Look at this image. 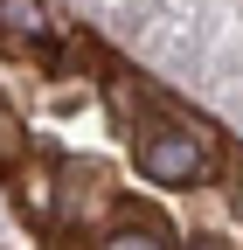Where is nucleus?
<instances>
[{
  "instance_id": "nucleus-1",
  "label": "nucleus",
  "mask_w": 243,
  "mask_h": 250,
  "mask_svg": "<svg viewBox=\"0 0 243 250\" xmlns=\"http://www.w3.org/2000/svg\"><path fill=\"white\" fill-rule=\"evenodd\" d=\"M132 160H139V174L153 188H202L216 174V160H223V139L202 118H167V125H146Z\"/></svg>"
},
{
  "instance_id": "nucleus-2",
  "label": "nucleus",
  "mask_w": 243,
  "mask_h": 250,
  "mask_svg": "<svg viewBox=\"0 0 243 250\" xmlns=\"http://www.w3.org/2000/svg\"><path fill=\"white\" fill-rule=\"evenodd\" d=\"M63 7L56 0H0V49H49V42H63Z\"/></svg>"
},
{
  "instance_id": "nucleus-3",
  "label": "nucleus",
  "mask_w": 243,
  "mask_h": 250,
  "mask_svg": "<svg viewBox=\"0 0 243 250\" xmlns=\"http://www.w3.org/2000/svg\"><path fill=\"white\" fill-rule=\"evenodd\" d=\"M14 208L28 215V223L56 229V167H49V160H28V167H14Z\"/></svg>"
},
{
  "instance_id": "nucleus-4",
  "label": "nucleus",
  "mask_w": 243,
  "mask_h": 250,
  "mask_svg": "<svg viewBox=\"0 0 243 250\" xmlns=\"http://www.w3.org/2000/svg\"><path fill=\"white\" fill-rule=\"evenodd\" d=\"M98 250H174V236L153 223V215H111L98 229Z\"/></svg>"
},
{
  "instance_id": "nucleus-5",
  "label": "nucleus",
  "mask_w": 243,
  "mask_h": 250,
  "mask_svg": "<svg viewBox=\"0 0 243 250\" xmlns=\"http://www.w3.org/2000/svg\"><path fill=\"white\" fill-rule=\"evenodd\" d=\"M188 250H229V243H208V236H195V243H188Z\"/></svg>"
},
{
  "instance_id": "nucleus-6",
  "label": "nucleus",
  "mask_w": 243,
  "mask_h": 250,
  "mask_svg": "<svg viewBox=\"0 0 243 250\" xmlns=\"http://www.w3.org/2000/svg\"><path fill=\"white\" fill-rule=\"evenodd\" d=\"M236 202H243V174H236Z\"/></svg>"
}]
</instances>
